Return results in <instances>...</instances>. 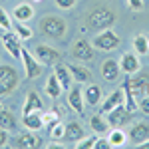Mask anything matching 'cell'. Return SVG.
Here are the masks:
<instances>
[{"mask_svg": "<svg viewBox=\"0 0 149 149\" xmlns=\"http://www.w3.org/2000/svg\"><path fill=\"white\" fill-rule=\"evenodd\" d=\"M117 20V16H115L113 10H109V8H95L88 14V26L93 28V30H107V28H111Z\"/></svg>", "mask_w": 149, "mask_h": 149, "instance_id": "cell-1", "label": "cell"}, {"mask_svg": "<svg viewBox=\"0 0 149 149\" xmlns=\"http://www.w3.org/2000/svg\"><path fill=\"white\" fill-rule=\"evenodd\" d=\"M40 28H42V32L50 38H64L66 34V30H68V24L64 18H60V16H54V14H48L44 16L42 20H40Z\"/></svg>", "mask_w": 149, "mask_h": 149, "instance_id": "cell-2", "label": "cell"}, {"mask_svg": "<svg viewBox=\"0 0 149 149\" xmlns=\"http://www.w3.org/2000/svg\"><path fill=\"white\" fill-rule=\"evenodd\" d=\"M20 84V74L14 66H0V95L12 93Z\"/></svg>", "mask_w": 149, "mask_h": 149, "instance_id": "cell-3", "label": "cell"}, {"mask_svg": "<svg viewBox=\"0 0 149 149\" xmlns=\"http://www.w3.org/2000/svg\"><path fill=\"white\" fill-rule=\"evenodd\" d=\"M119 44H121V40H119V36L115 34L111 28L102 30L100 34L93 38V48L103 50V52H113V50H117V46H119Z\"/></svg>", "mask_w": 149, "mask_h": 149, "instance_id": "cell-4", "label": "cell"}, {"mask_svg": "<svg viewBox=\"0 0 149 149\" xmlns=\"http://www.w3.org/2000/svg\"><path fill=\"white\" fill-rule=\"evenodd\" d=\"M20 60H22V64H24V74H26L28 80H36V78L42 76V64L26 48H22V52H20Z\"/></svg>", "mask_w": 149, "mask_h": 149, "instance_id": "cell-5", "label": "cell"}, {"mask_svg": "<svg viewBox=\"0 0 149 149\" xmlns=\"http://www.w3.org/2000/svg\"><path fill=\"white\" fill-rule=\"evenodd\" d=\"M131 115L133 113L125 107V103H119L117 107H113L111 111L105 113V119H107L109 127H121V125H125L127 121L131 119Z\"/></svg>", "mask_w": 149, "mask_h": 149, "instance_id": "cell-6", "label": "cell"}, {"mask_svg": "<svg viewBox=\"0 0 149 149\" xmlns=\"http://www.w3.org/2000/svg\"><path fill=\"white\" fill-rule=\"evenodd\" d=\"M2 46L6 48V52H8L12 58L20 60V52H22V40H20V36L16 34L14 30H4V34H2Z\"/></svg>", "mask_w": 149, "mask_h": 149, "instance_id": "cell-7", "label": "cell"}, {"mask_svg": "<svg viewBox=\"0 0 149 149\" xmlns=\"http://www.w3.org/2000/svg\"><path fill=\"white\" fill-rule=\"evenodd\" d=\"M72 56L80 62H92L93 60V44H90L88 40H76L72 46Z\"/></svg>", "mask_w": 149, "mask_h": 149, "instance_id": "cell-8", "label": "cell"}, {"mask_svg": "<svg viewBox=\"0 0 149 149\" xmlns=\"http://www.w3.org/2000/svg\"><path fill=\"white\" fill-rule=\"evenodd\" d=\"M129 86L137 100H141L143 95H149V74H137L133 78L129 76Z\"/></svg>", "mask_w": 149, "mask_h": 149, "instance_id": "cell-9", "label": "cell"}, {"mask_svg": "<svg viewBox=\"0 0 149 149\" xmlns=\"http://www.w3.org/2000/svg\"><path fill=\"white\" fill-rule=\"evenodd\" d=\"M34 56L40 64H44V66H54V64H58V60H60V52L42 44V46H38L34 50Z\"/></svg>", "mask_w": 149, "mask_h": 149, "instance_id": "cell-10", "label": "cell"}, {"mask_svg": "<svg viewBox=\"0 0 149 149\" xmlns=\"http://www.w3.org/2000/svg\"><path fill=\"white\" fill-rule=\"evenodd\" d=\"M119 68H121V72H125L127 76L137 74L139 70H141V64H139L137 54H133V52H125V54L121 56V60H119Z\"/></svg>", "mask_w": 149, "mask_h": 149, "instance_id": "cell-11", "label": "cell"}, {"mask_svg": "<svg viewBox=\"0 0 149 149\" xmlns=\"http://www.w3.org/2000/svg\"><path fill=\"white\" fill-rule=\"evenodd\" d=\"M68 105L78 115H84V111H86V107H84V105H86V100H84V90H81V88H70Z\"/></svg>", "mask_w": 149, "mask_h": 149, "instance_id": "cell-12", "label": "cell"}, {"mask_svg": "<svg viewBox=\"0 0 149 149\" xmlns=\"http://www.w3.org/2000/svg\"><path fill=\"white\" fill-rule=\"evenodd\" d=\"M129 139H131L133 145H139V143L147 141L149 139V123L139 121L135 125H131V129H129Z\"/></svg>", "mask_w": 149, "mask_h": 149, "instance_id": "cell-13", "label": "cell"}, {"mask_svg": "<svg viewBox=\"0 0 149 149\" xmlns=\"http://www.w3.org/2000/svg\"><path fill=\"white\" fill-rule=\"evenodd\" d=\"M14 147H24V149H34L40 147V137H36L34 131H24V133H18L14 137Z\"/></svg>", "mask_w": 149, "mask_h": 149, "instance_id": "cell-14", "label": "cell"}, {"mask_svg": "<svg viewBox=\"0 0 149 149\" xmlns=\"http://www.w3.org/2000/svg\"><path fill=\"white\" fill-rule=\"evenodd\" d=\"M42 109H44V102H42V97H40L36 92H30L28 95H26L22 115L24 113H34V111H42Z\"/></svg>", "mask_w": 149, "mask_h": 149, "instance_id": "cell-15", "label": "cell"}, {"mask_svg": "<svg viewBox=\"0 0 149 149\" xmlns=\"http://www.w3.org/2000/svg\"><path fill=\"white\" fill-rule=\"evenodd\" d=\"M119 103H125V95H123V88L121 90H115L111 95L105 97V102L102 105V115H105L107 111H111L113 107H117Z\"/></svg>", "mask_w": 149, "mask_h": 149, "instance_id": "cell-16", "label": "cell"}, {"mask_svg": "<svg viewBox=\"0 0 149 149\" xmlns=\"http://www.w3.org/2000/svg\"><path fill=\"white\" fill-rule=\"evenodd\" d=\"M22 123H24V127L30 129V131H40V129L44 127V119H42V113H40V111H34V113H24Z\"/></svg>", "mask_w": 149, "mask_h": 149, "instance_id": "cell-17", "label": "cell"}, {"mask_svg": "<svg viewBox=\"0 0 149 149\" xmlns=\"http://www.w3.org/2000/svg\"><path fill=\"white\" fill-rule=\"evenodd\" d=\"M119 72H121V68H119V64L115 60H105L102 64V76L107 81H115L119 78Z\"/></svg>", "mask_w": 149, "mask_h": 149, "instance_id": "cell-18", "label": "cell"}, {"mask_svg": "<svg viewBox=\"0 0 149 149\" xmlns=\"http://www.w3.org/2000/svg\"><path fill=\"white\" fill-rule=\"evenodd\" d=\"M86 137V131H84V127L78 123V121H70L66 123V133H64V139H70V141H74V143H78L80 139Z\"/></svg>", "mask_w": 149, "mask_h": 149, "instance_id": "cell-19", "label": "cell"}, {"mask_svg": "<svg viewBox=\"0 0 149 149\" xmlns=\"http://www.w3.org/2000/svg\"><path fill=\"white\" fill-rule=\"evenodd\" d=\"M54 74H56V78L60 80V84H62V88H64V90H70V88H72L74 76H72V72H70L68 66L56 64V68H54Z\"/></svg>", "mask_w": 149, "mask_h": 149, "instance_id": "cell-20", "label": "cell"}, {"mask_svg": "<svg viewBox=\"0 0 149 149\" xmlns=\"http://www.w3.org/2000/svg\"><path fill=\"white\" fill-rule=\"evenodd\" d=\"M62 84H60V80L56 78V74H52L50 78H48L46 81V88H44V92H46L48 97H52V100H58L60 95H62Z\"/></svg>", "mask_w": 149, "mask_h": 149, "instance_id": "cell-21", "label": "cell"}, {"mask_svg": "<svg viewBox=\"0 0 149 149\" xmlns=\"http://www.w3.org/2000/svg\"><path fill=\"white\" fill-rule=\"evenodd\" d=\"M84 100L88 105H97L102 102V88L95 86V84H90L86 90H84Z\"/></svg>", "mask_w": 149, "mask_h": 149, "instance_id": "cell-22", "label": "cell"}, {"mask_svg": "<svg viewBox=\"0 0 149 149\" xmlns=\"http://www.w3.org/2000/svg\"><path fill=\"white\" fill-rule=\"evenodd\" d=\"M123 95H125V107L131 113H135L139 109V105H137V97L133 95V90H131V86H129V76H127L125 81H123Z\"/></svg>", "mask_w": 149, "mask_h": 149, "instance_id": "cell-23", "label": "cell"}, {"mask_svg": "<svg viewBox=\"0 0 149 149\" xmlns=\"http://www.w3.org/2000/svg\"><path fill=\"white\" fill-rule=\"evenodd\" d=\"M90 127H92V131L95 135H105L107 129H109V123H107V119H103L102 113H100V115L90 117Z\"/></svg>", "mask_w": 149, "mask_h": 149, "instance_id": "cell-24", "label": "cell"}, {"mask_svg": "<svg viewBox=\"0 0 149 149\" xmlns=\"http://www.w3.org/2000/svg\"><path fill=\"white\" fill-rule=\"evenodd\" d=\"M12 14H14V18H16L18 22H28V20L34 18V10H32L30 4H18V6L12 10Z\"/></svg>", "mask_w": 149, "mask_h": 149, "instance_id": "cell-25", "label": "cell"}, {"mask_svg": "<svg viewBox=\"0 0 149 149\" xmlns=\"http://www.w3.org/2000/svg\"><path fill=\"white\" fill-rule=\"evenodd\" d=\"M133 48L137 56H147L149 54V38L145 34H137L133 38Z\"/></svg>", "mask_w": 149, "mask_h": 149, "instance_id": "cell-26", "label": "cell"}, {"mask_svg": "<svg viewBox=\"0 0 149 149\" xmlns=\"http://www.w3.org/2000/svg\"><path fill=\"white\" fill-rule=\"evenodd\" d=\"M68 68H70V72H72V76H74V80H78L80 84L92 80V72L88 68H81V66H76V64H72Z\"/></svg>", "mask_w": 149, "mask_h": 149, "instance_id": "cell-27", "label": "cell"}, {"mask_svg": "<svg viewBox=\"0 0 149 149\" xmlns=\"http://www.w3.org/2000/svg\"><path fill=\"white\" fill-rule=\"evenodd\" d=\"M0 127L2 129H8V131L16 127V117H14V113L8 111V109H4V107H0Z\"/></svg>", "mask_w": 149, "mask_h": 149, "instance_id": "cell-28", "label": "cell"}, {"mask_svg": "<svg viewBox=\"0 0 149 149\" xmlns=\"http://www.w3.org/2000/svg\"><path fill=\"white\" fill-rule=\"evenodd\" d=\"M12 30H14V32H16L18 36H20V40H22V42L30 40V38L34 36L32 28H30V26H26V22H18V20H16V24H12Z\"/></svg>", "mask_w": 149, "mask_h": 149, "instance_id": "cell-29", "label": "cell"}, {"mask_svg": "<svg viewBox=\"0 0 149 149\" xmlns=\"http://www.w3.org/2000/svg\"><path fill=\"white\" fill-rule=\"evenodd\" d=\"M109 139V145L111 147H121V145H125V133L119 129V127H113V131L107 135Z\"/></svg>", "mask_w": 149, "mask_h": 149, "instance_id": "cell-30", "label": "cell"}, {"mask_svg": "<svg viewBox=\"0 0 149 149\" xmlns=\"http://www.w3.org/2000/svg\"><path fill=\"white\" fill-rule=\"evenodd\" d=\"M50 127V137L58 141V139H64V133H66V123H62V121H56V123H52Z\"/></svg>", "mask_w": 149, "mask_h": 149, "instance_id": "cell-31", "label": "cell"}, {"mask_svg": "<svg viewBox=\"0 0 149 149\" xmlns=\"http://www.w3.org/2000/svg\"><path fill=\"white\" fill-rule=\"evenodd\" d=\"M42 119H44V125H52V123L60 121V113H58V109H50L46 113H42Z\"/></svg>", "mask_w": 149, "mask_h": 149, "instance_id": "cell-32", "label": "cell"}, {"mask_svg": "<svg viewBox=\"0 0 149 149\" xmlns=\"http://www.w3.org/2000/svg\"><path fill=\"white\" fill-rule=\"evenodd\" d=\"M95 141H97V137H86L84 139H80L78 143H76V147L78 149H92V147H95Z\"/></svg>", "mask_w": 149, "mask_h": 149, "instance_id": "cell-33", "label": "cell"}, {"mask_svg": "<svg viewBox=\"0 0 149 149\" xmlns=\"http://www.w3.org/2000/svg\"><path fill=\"white\" fill-rule=\"evenodd\" d=\"M0 28H4V30H12V20H10L8 12L4 10V8H0Z\"/></svg>", "mask_w": 149, "mask_h": 149, "instance_id": "cell-34", "label": "cell"}, {"mask_svg": "<svg viewBox=\"0 0 149 149\" xmlns=\"http://www.w3.org/2000/svg\"><path fill=\"white\" fill-rule=\"evenodd\" d=\"M137 105H139V109H141L145 115H149V95H143V97L137 102Z\"/></svg>", "mask_w": 149, "mask_h": 149, "instance_id": "cell-35", "label": "cell"}, {"mask_svg": "<svg viewBox=\"0 0 149 149\" xmlns=\"http://www.w3.org/2000/svg\"><path fill=\"white\" fill-rule=\"evenodd\" d=\"M56 4L60 6V8L70 10V8H74V6H76V0H56Z\"/></svg>", "mask_w": 149, "mask_h": 149, "instance_id": "cell-36", "label": "cell"}, {"mask_svg": "<svg viewBox=\"0 0 149 149\" xmlns=\"http://www.w3.org/2000/svg\"><path fill=\"white\" fill-rule=\"evenodd\" d=\"M111 147L109 145V139L107 137H97V141H95V149H107Z\"/></svg>", "mask_w": 149, "mask_h": 149, "instance_id": "cell-37", "label": "cell"}, {"mask_svg": "<svg viewBox=\"0 0 149 149\" xmlns=\"http://www.w3.org/2000/svg\"><path fill=\"white\" fill-rule=\"evenodd\" d=\"M127 4H129L131 10H141L143 8V0H127Z\"/></svg>", "mask_w": 149, "mask_h": 149, "instance_id": "cell-38", "label": "cell"}, {"mask_svg": "<svg viewBox=\"0 0 149 149\" xmlns=\"http://www.w3.org/2000/svg\"><path fill=\"white\" fill-rule=\"evenodd\" d=\"M6 143H8V129L0 127V147H4Z\"/></svg>", "mask_w": 149, "mask_h": 149, "instance_id": "cell-39", "label": "cell"}, {"mask_svg": "<svg viewBox=\"0 0 149 149\" xmlns=\"http://www.w3.org/2000/svg\"><path fill=\"white\" fill-rule=\"evenodd\" d=\"M137 147H141V149H149V139H147V141H143V143H139Z\"/></svg>", "mask_w": 149, "mask_h": 149, "instance_id": "cell-40", "label": "cell"}, {"mask_svg": "<svg viewBox=\"0 0 149 149\" xmlns=\"http://www.w3.org/2000/svg\"><path fill=\"white\" fill-rule=\"evenodd\" d=\"M32 2H42V0H32Z\"/></svg>", "mask_w": 149, "mask_h": 149, "instance_id": "cell-41", "label": "cell"}, {"mask_svg": "<svg viewBox=\"0 0 149 149\" xmlns=\"http://www.w3.org/2000/svg\"><path fill=\"white\" fill-rule=\"evenodd\" d=\"M0 107H2V102H0Z\"/></svg>", "mask_w": 149, "mask_h": 149, "instance_id": "cell-42", "label": "cell"}]
</instances>
